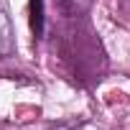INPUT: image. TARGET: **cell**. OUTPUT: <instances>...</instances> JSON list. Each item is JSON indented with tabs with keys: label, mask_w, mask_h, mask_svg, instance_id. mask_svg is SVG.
Wrapping results in <instances>:
<instances>
[{
	"label": "cell",
	"mask_w": 130,
	"mask_h": 130,
	"mask_svg": "<svg viewBox=\"0 0 130 130\" xmlns=\"http://www.w3.org/2000/svg\"><path fill=\"white\" fill-rule=\"evenodd\" d=\"M31 26L36 36L43 33V0H31Z\"/></svg>",
	"instance_id": "obj_2"
},
{
	"label": "cell",
	"mask_w": 130,
	"mask_h": 130,
	"mask_svg": "<svg viewBox=\"0 0 130 130\" xmlns=\"http://www.w3.org/2000/svg\"><path fill=\"white\" fill-rule=\"evenodd\" d=\"M15 51V33H13V21L8 13L5 0H0V59H5Z\"/></svg>",
	"instance_id": "obj_1"
}]
</instances>
